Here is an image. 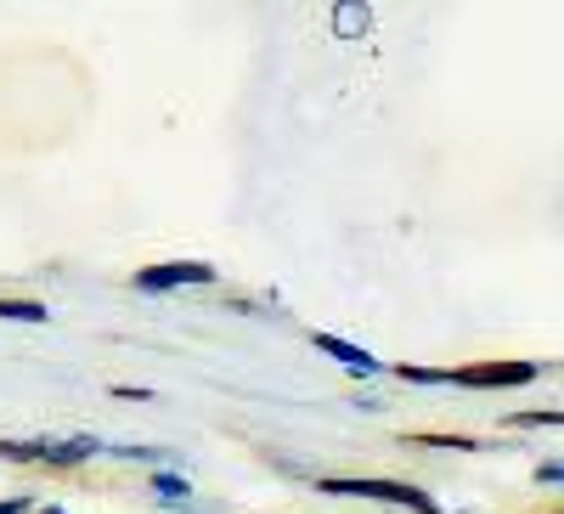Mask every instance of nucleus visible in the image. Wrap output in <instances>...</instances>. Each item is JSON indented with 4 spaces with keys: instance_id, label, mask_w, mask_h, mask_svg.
I'll return each instance as SVG.
<instances>
[{
    "instance_id": "423d86ee",
    "label": "nucleus",
    "mask_w": 564,
    "mask_h": 514,
    "mask_svg": "<svg viewBox=\"0 0 564 514\" xmlns=\"http://www.w3.org/2000/svg\"><path fill=\"white\" fill-rule=\"evenodd\" d=\"M52 311H45L40 300H0V322H45Z\"/></svg>"
},
{
    "instance_id": "f03ea898",
    "label": "nucleus",
    "mask_w": 564,
    "mask_h": 514,
    "mask_svg": "<svg viewBox=\"0 0 564 514\" xmlns=\"http://www.w3.org/2000/svg\"><path fill=\"white\" fill-rule=\"evenodd\" d=\"M536 379V362H480V367H452V385L468 390H513V385H531Z\"/></svg>"
},
{
    "instance_id": "1a4fd4ad",
    "label": "nucleus",
    "mask_w": 564,
    "mask_h": 514,
    "mask_svg": "<svg viewBox=\"0 0 564 514\" xmlns=\"http://www.w3.org/2000/svg\"><path fill=\"white\" fill-rule=\"evenodd\" d=\"M0 514H23V497H7V503H0Z\"/></svg>"
},
{
    "instance_id": "20e7f679",
    "label": "nucleus",
    "mask_w": 564,
    "mask_h": 514,
    "mask_svg": "<svg viewBox=\"0 0 564 514\" xmlns=\"http://www.w3.org/2000/svg\"><path fill=\"white\" fill-rule=\"evenodd\" d=\"M316 340V351H327V356H339L345 367H361V373H372V356L367 351H356L350 340H339V334H311Z\"/></svg>"
},
{
    "instance_id": "6e6552de",
    "label": "nucleus",
    "mask_w": 564,
    "mask_h": 514,
    "mask_svg": "<svg viewBox=\"0 0 564 514\" xmlns=\"http://www.w3.org/2000/svg\"><path fill=\"white\" fill-rule=\"evenodd\" d=\"M339 29H367V7H345L339 12Z\"/></svg>"
},
{
    "instance_id": "7ed1b4c3",
    "label": "nucleus",
    "mask_w": 564,
    "mask_h": 514,
    "mask_svg": "<svg viewBox=\"0 0 564 514\" xmlns=\"http://www.w3.org/2000/svg\"><path fill=\"white\" fill-rule=\"evenodd\" d=\"M181 283H215V266L204 260H170V266H148V271H135V289H181Z\"/></svg>"
},
{
    "instance_id": "f257e3e1",
    "label": "nucleus",
    "mask_w": 564,
    "mask_h": 514,
    "mask_svg": "<svg viewBox=\"0 0 564 514\" xmlns=\"http://www.w3.org/2000/svg\"><path fill=\"white\" fill-rule=\"evenodd\" d=\"M316 492H327V497H372V503H401V508H417V514H441L430 492H417L406 481H367L361 475V481H316Z\"/></svg>"
},
{
    "instance_id": "0eeeda50",
    "label": "nucleus",
    "mask_w": 564,
    "mask_h": 514,
    "mask_svg": "<svg viewBox=\"0 0 564 514\" xmlns=\"http://www.w3.org/2000/svg\"><path fill=\"white\" fill-rule=\"evenodd\" d=\"M153 492H164V497H186V481H175V475H153Z\"/></svg>"
},
{
    "instance_id": "9d476101",
    "label": "nucleus",
    "mask_w": 564,
    "mask_h": 514,
    "mask_svg": "<svg viewBox=\"0 0 564 514\" xmlns=\"http://www.w3.org/2000/svg\"><path fill=\"white\" fill-rule=\"evenodd\" d=\"M45 514H63V508H45Z\"/></svg>"
},
{
    "instance_id": "39448f33",
    "label": "nucleus",
    "mask_w": 564,
    "mask_h": 514,
    "mask_svg": "<svg viewBox=\"0 0 564 514\" xmlns=\"http://www.w3.org/2000/svg\"><path fill=\"white\" fill-rule=\"evenodd\" d=\"M90 452H97V441H63V447L40 441V463H85Z\"/></svg>"
}]
</instances>
